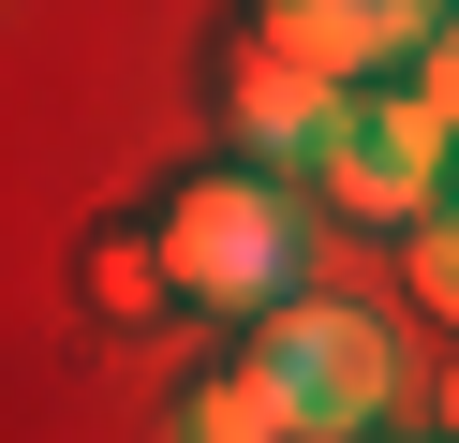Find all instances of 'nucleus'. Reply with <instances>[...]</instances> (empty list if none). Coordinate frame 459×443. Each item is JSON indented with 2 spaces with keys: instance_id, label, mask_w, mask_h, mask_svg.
<instances>
[{
  "instance_id": "nucleus-7",
  "label": "nucleus",
  "mask_w": 459,
  "mask_h": 443,
  "mask_svg": "<svg viewBox=\"0 0 459 443\" xmlns=\"http://www.w3.org/2000/svg\"><path fill=\"white\" fill-rule=\"evenodd\" d=\"M163 443H311V429H297V413H281V384H267V370H252V354H238V370H208V384H178V413H163Z\"/></svg>"
},
{
  "instance_id": "nucleus-1",
  "label": "nucleus",
  "mask_w": 459,
  "mask_h": 443,
  "mask_svg": "<svg viewBox=\"0 0 459 443\" xmlns=\"http://www.w3.org/2000/svg\"><path fill=\"white\" fill-rule=\"evenodd\" d=\"M163 266H178V311H297V177H252V163H193L178 192L149 207Z\"/></svg>"
},
{
  "instance_id": "nucleus-11",
  "label": "nucleus",
  "mask_w": 459,
  "mask_h": 443,
  "mask_svg": "<svg viewBox=\"0 0 459 443\" xmlns=\"http://www.w3.org/2000/svg\"><path fill=\"white\" fill-rule=\"evenodd\" d=\"M429 443H445V429H429Z\"/></svg>"
},
{
  "instance_id": "nucleus-5",
  "label": "nucleus",
  "mask_w": 459,
  "mask_h": 443,
  "mask_svg": "<svg viewBox=\"0 0 459 443\" xmlns=\"http://www.w3.org/2000/svg\"><path fill=\"white\" fill-rule=\"evenodd\" d=\"M341 133H356V89H326V74H297V59H267L252 30L222 45V148H238L252 177H326Z\"/></svg>"
},
{
  "instance_id": "nucleus-6",
  "label": "nucleus",
  "mask_w": 459,
  "mask_h": 443,
  "mask_svg": "<svg viewBox=\"0 0 459 443\" xmlns=\"http://www.w3.org/2000/svg\"><path fill=\"white\" fill-rule=\"evenodd\" d=\"M74 295H90V325H163L178 311V266H163L149 222H90L74 236Z\"/></svg>"
},
{
  "instance_id": "nucleus-10",
  "label": "nucleus",
  "mask_w": 459,
  "mask_h": 443,
  "mask_svg": "<svg viewBox=\"0 0 459 443\" xmlns=\"http://www.w3.org/2000/svg\"><path fill=\"white\" fill-rule=\"evenodd\" d=\"M445 443H459V354H445Z\"/></svg>"
},
{
  "instance_id": "nucleus-2",
  "label": "nucleus",
  "mask_w": 459,
  "mask_h": 443,
  "mask_svg": "<svg viewBox=\"0 0 459 443\" xmlns=\"http://www.w3.org/2000/svg\"><path fill=\"white\" fill-rule=\"evenodd\" d=\"M252 370L281 384V413H297L311 443H385V413H400V340H385V311H356V295L267 311L252 325Z\"/></svg>"
},
{
  "instance_id": "nucleus-4",
  "label": "nucleus",
  "mask_w": 459,
  "mask_h": 443,
  "mask_svg": "<svg viewBox=\"0 0 459 443\" xmlns=\"http://www.w3.org/2000/svg\"><path fill=\"white\" fill-rule=\"evenodd\" d=\"M252 45L267 59H297V74H326V89H415V59L445 45V0H252Z\"/></svg>"
},
{
  "instance_id": "nucleus-3",
  "label": "nucleus",
  "mask_w": 459,
  "mask_h": 443,
  "mask_svg": "<svg viewBox=\"0 0 459 443\" xmlns=\"http://www.w3.org/2000/svg\"><path fill=\"white\" fill-rule=\"evenodd\" d=\"M326 207H341V222H370V236L445 222V207H459V133L415 104V89H370L356 133H341V163H326Z\"/></svg>"
},
{
  "instance_id": "nucleus-9",
  "label": "nucleus",
  "mask_w": 459,
  "mask_h": 443,
  "mask_svg": "<svg viewBox=\"0 0 459 443\" xmlns=\"http://www.w3.org/2000/svg\"><path fill=\"white\" fill-rule=\"evenodd\" d=\"M415 104H429V118H445V133H459V15H445V45L415 59Z\"/></svg>"
},
{
  "instance_id": "nucleus-8",
  "label": "nucleus",
  "mask_w": 459,
  "mask_h": 443,
  "mask_svg": "<svg viewBox=\"0 0 459 443\" xmlns=\"http://www.w3.org/2000/svg\"><path fill=\"white\" fill-rule=\"evenodd\" d=\"M400 281H415V311H429V325L459 340V207H445V222H415V236H400Z\"/></svg>"
}]
</instances>
